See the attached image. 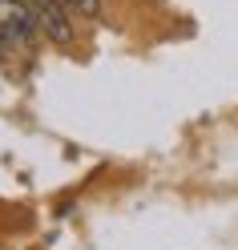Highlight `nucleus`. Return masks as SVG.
Listing matches in <instances>:
<instances>
[{
	"mask_svg": "<svg viewBox=\"0 0 238 250\" xmlns=\"http://www.w3.org/2000/svg\"><path fill=\"white\" fill-rule=\"evenodd\" d=\"M33 0H0V41L4 44H28L37 33Z\"/></svg>",
	"mask_w": 238,
	"mask_h": 250,
	"instance_id": "1",
	"label": "nucleus"
},
{
	"mask_svg": "<svg viewBox=\"0 0 238 250\" xmlns=\"http://www.w3.org/2000/svg\"><path fill=\"white\" fill-rule=\"evenodd\" d=\"M65 4H69V12H77V17H85V21L101 17V0H65Z\"/></svg>",
	"mask_w": 238,
	"mask_h": 250,
	"instance_id": "3",
	"label": "nucleus"
},
{
	"mask_svg": "<svg viewBox=\"0 0 238 250\" xmlns=\"http://www.w3.org/2000/svg\"><path fill=\"white\" fill-rule=\"evenodd\" d=\"M37 24L53 44H73V12L65 0H33Z\"/></svg>",
	"mask_w": 238,
	"mask_h": 250,
	"instance_id": "2",
	"label": "nucleus"
}]
</instances>
